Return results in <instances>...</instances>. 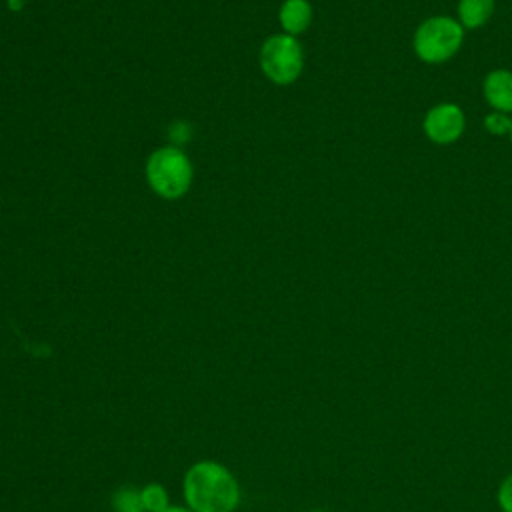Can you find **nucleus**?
<instances>
[{
	"mask_svg": "<svg viewBox=\"0 0 512 512\" xmlns=\"http://www.w3.org/2000/svg\"><path fill=\"white\" fill-rule=\"evenodd\" d=\"M278 18L284 34L298 36L312 24V6L308 0H284Z\"/></svg>",
	"mask_w": 512,
	"mask_h": 512,
	"instance_id": "0eeeda50",
	"label": "nucleus"
},
{
	"mask_svg": "<svg viewBox=\"0 0 512 512\" xmlns=\"http://www.w3.org/2000/svg\"><path fill=\"white\" fill-rule=\"evenodd\" d=\"M464 42V28L450 16L426 18L414 32V52L426 64L448 62Z\"/></svg>",
	"mask_w": 512,
	"mask_h": 512,
	"instance_id": "7ed1b4c3",
	"label": "nucleus"
},
{
	"mask_svg": "<svg viewBox=\"0 0 512 512\" xmlns=\"http://www.w3.org/2000/svg\"><path fill=\"white\" fill-rule=\"evenodd\" d=\"M498 504L504 512H512V474L506 476L498 488Z\"/></svg>",
	"mask_w": 512,
	"mask_h": 512,
	"instance_id": "f8f14e48",
	"label": "nucleus"
},
{
	"mask_svg": "<svg viewBox=\"0 0 512 512\" xmlns=\"http://www.w3.org/2000/svg\"><path fill=\"white\" fill-rule=\"evenodd\" d=\"M260 68L274 84H292L304 68V52L296 36L284 32L268 36L260 48Z\"/></svg>",
	"mask_w": 512,
	"mask_h": 512,
	"instance_id": "20e7f679",
	"label": "nucleus"
},
{
	"mask_svg": "<svg viewBox=\"0 0 512 512\" xmlns=\"http://www.w3.org/2000/svg\"><path fill=\"white\" fill-rule=\"evenodd\" d=\"M162 512H192L188 506H178V504H170L166 510Z\"/></svg>",
	"mask_w": 512,
	"mask_h": 512,
	"instance_id": "ddd939ff",
	"label": "nucleus"
},
{
	"mask_svg": "<svg viewBox=\"0 0 512 512\" xmlns=\"http://www.w3.org/2000/svg\"><path fill=\"white\" fill-rule=\"evenodd\" d=\"M422 128L430 142L440 146L452 144L464 134V128H466L464 110L454 102H440L426 112Z\"/></svg>",
	"mask_w": 512,
	"mask_h": 512,
	"instance_id": "39448f33",
	"label": "nucleus"
},
{
	"mask_svg": "<svg viewBox=\"0 0 512 512\" xmlns=\"http://www.w3.org/2000/svg\"><path fill=\"white\" fill-rule=\"evenodd\" d=\"M146 180L158 196L176 200L192 184V164L178 146H162L146 160Z\"/></svg>",
	"mask_w": 512,
	"mask_h": 512,
	"instance_id": "f03ea898",
	"label": "nucleus"
},
{
	"mask_svg": "<svg viewBox=\"0 0 512 512\" xmlns=\"http://www.w3.org/2000/svg\"><path fill=\"white\" fill-rule=\"evenodd\" d=\"M494 0H458V22L464 30L482 28L494 14Z\"/></svg>",
	"mask_w": 512,
	"mask_h": 512,
	"instance_id": "6e6552de",
	"label": "nucleus"
},
{
	"mask_svg": "<svg viewBox=\"0 0 512 512\" xmlns=\"http://www.w3.org/2000/svg\"><path fill=\"white\" fill-rule=\"evenodd\" d=\"M310 512H320V510H310Z\"/></svg>",
	"mask_w": 512,
	"mask_h": 512,
	"instance_id": "dca6fc26",
	"label": "nucleus"
},
{
	"mask_svg": "<svg viewBox=\"0 0 512 512\" xmlns=\"http://www.w3.org/2000/svg\"><path fill=\"white\" fill-rule=\"evenodd\" d=\"M110 506L112 512H146L140 498V488L134 486H120L118 490H114Z\"/></svg>",
	"mask_w": 512,
	"mask_h": 512,
	"instance_id": "1a4fd4ad",
	"label": "nucleus"
},
{
	"mask_svg": "<svg viewBox=\"0 0 512 512\" xmlns=\"http://www.w3.org/2000/svg\"><path fill=\"white\" fill-rule=\"evenodd\" d=\"M22 4H24V0H8V6H10L12 10H20Z\"/></svg>",
	"mask_w": 512,
	"mask_h": 512,
	"instance_id": "4468645a",
	"label": "nucleus"
},
{
	"mask_svg": "<svg viewBox=\"0 0 512 512\" xmlns=\"http://www.w3.org/2000/svg\"><path fill=\"white\" fill-rule=\"evenodd\" d=\"M508 136H510V142H512V128H510V134H508Z\"/></svg>",
	"mask_w": 512,
	"mask_h": 512,
	"instance_id": "2eb2a0df",
	"label": "nucleus"
},
{
	"mask_svg": "<svg viewBox=\"0 0 512 512\" xmlns=\"http://www.w3.org/2000/svg\"><path fill=\"white\" fill-rule=\"evenodd\" d=\"M484 128L492 136H508L510 128H512V116L506 112L492 110L484 118Z\"/></svg>",
	"mask_w": 512,
	"mask_h": 512,
	"instance_id": "9b49d317",
	"label": "nucleus"
},
{
	"mask_svg": "<svg viewBox=\"0 0 512 512\" xmlns=\"http://www.w3.org/2000/svg\"><path fill=\"white\" fill-rule=\"evenodd\" d=\"M482 94L492 110L512 112V70L496 68L484 76Z\"/></svg>",
	"mask_w": 512,
	"mask_h": 512,
	"instance_id": "423d86ee",
	"label": "nucleus"
},
{
	"mask_svg": "<svg viewBox=\"0 0 512 512\" xmlns=\"http://www.w3.org/2000/svg\"><path fill=\"white\" fill-rule=\"evenodd\" d=\"M140 498L146 512H162L170 506L168 490L160 482H148L140 488Z\"/></svg>",
	"mask_w": 512,
	"mask_h": 512,
	"instance_id": "9d476101",
	"label": "nucleus"
},
{
	"mask_svg": "<svg viewBox=\"0 0 512 512\" xmlns=\"http://www.w3.org/2000/svg\"><path fill=\"white\" fill-rule=\"evenodd\" d=\"M184 502L192 512H236L240 506V484L222 462L198 460L182 480Z\"/></svg>",
	"mask_w": 512,
	"mask_h": 512,
	"instance_id": "f257e3e1",
	"label": "nucleus"
}]
</instances>
